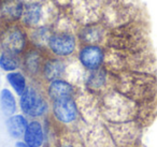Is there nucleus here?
Masks as SVG:
<instances>
[{"instance_id":"obj_17","label":"nucleus","mask_w":157,"mask_h":147,"mask_svg":"<svg viewBox=\"0 0 157 147\" xmlns=\"http://www.w3.org/2000/svg\"><path fill=\"white\" fill-rule=\"evenodd\" d=\"M105 73L102 70H98L95 73L92 74V76L88 80V85L93 89H99L105 84Z\"/></svg>"},{"instance_id":"obj_6","label":"nucleus","mask_w":157,"mask_h":147,"mask_svg":"<svg viewBox=\"0 0 157 147\" xmlns=\"http://www.w3.org/2000/svg\"><path fill=\"white\" fill-rule=\"evenodd\" d=\"M24 7L21 0H3L0 6V14L7 21H17L22 17Z\"/></svg>"},{"instance_id":"obj_8","label":"nucleus","mask_w":157,"mask_h":147,"mask_svg":"<svg viewBox=\"0 0 157 147\" xmlns=\"http://www.w3.org/2000/svg\"><path fill=\"white\" fill-rule=\"evenodd\" d=\"M25 143L31 147H40L43 143V129L39 121H31L24 135Z\"/></svg>"},{"instance_id":"obj_11","label":"nucleus","mask_w":157,"mask_h":147,"mask_svg":"<svg viewBox=\"0 0 157 147\" xmlns=\"http://www.w3.org/2000/svg\"><path fill=\"white\" fill-rule=\"evenodd\" d=\"M42 16V8L39 3H30L24 8L23 22L27 26H35L40 22Z\"/></svg>"},{"instance_id":"obj_2","label":"nucleus","mask_w":157,"mask_h":147,"mask_svg":"<svg viewBox=\"0 0 157 147\" xmlns=\"http://www.w3.org/2000/svg\"><path fill=\"white\" fill-rule=\"evenodd\" d=\"M0 44L5 53L12 55L20 54L26 45V35L20 27H9L0 38Z\"/></svg>"},{"instance_id":"obj_16","label":"nucleus","mask_w":157,"mask_h":147,"mask_svg":"<svg viewBox=\"0 0 157 147\" xmlns=\"http://www.w3.org/2000/svg\"><path fill=\"white\" fill-rule=\"evenodd\" d=\"M101 37H102V31L97 26L87 27L82 32V39H83V41L90 42V43H93V42L95 43V42L100 41Z\"/></svg>"},{"instance_id":"obj_9","label":"nucleus","mask_w":157,"mask_h":147,"mask_svg":"<svg viewBox=\"0 0 157 147\" xmlns=\"http://www.w3.org/2000/svg\"><path fill=\"white\" fill-rule=\"evenodd\" d=\"M8 131L11 134V136L15 138H18L21 136H24L26 133L28 123L24 116L22 115H14L9 118L7 123Z\"/></svg>"},{"instance_id":"obj_3","label":"nucleus","mask_w":157,"mask_h":147,"mask_svg":"<svg viewBox=\"0 0 157 147\" xmlns=\"http://www.w3.org/2000/svg\"><path fill=\"white\" fill-rule=\"evenodd\" d=\"M48 46L57 56H69L75 50V39L67 32L55 33L48 39Z\"/></svg>"},{"instance_id":"obj_13","label":"nucleus","mask_w":157,"mask_h":147,"mask_svg":"<svg viewBox=\"0 0 157 147\" xmlns=\"http://www.w3.org/2000/svg\"><path fill=\"white\" fill-rule=\"evenodd\" d=\"M7 80L10 83L13 89L16 91V93L22 96L26 91V80L25 76L20 72H11L7 75Z\"/></svg>"},{"instance_id":"obj_12","label":"nucleus","mask_w":157,"mask_h":147,"mask_svg":"<svg viewBox=\"0 0 157 147\" xmlns=\"http://www.w3.org/2000/svg\"><path fill=\"white\" fill-rule=\"evenodd\" d=\"M0 104L3 113L7 116H11L16 111V101L13 93L9 89L5 88L0 92Z\"/></svg>"},{"instance_id":"obj_7","label":"nucleus","mask_w":157,"mask_h":147,"mask_svg":"<svg viewBox=\"0 0 157 147\" xmlns=\"http://www.w3.org/2000/svg\"><path fill=\"white\" fill-rule=\"evenodd\" d=\"M48 96L53 100V102L58 101V100L71 98L73 88L68 82L63 80H56L51 82L48 86Z\"/></svg>"},{"instance_id":"obj_1","label":"nucleus","mask_w":157,"mask_h":147,"mask_svg":"<svg viewBox=\"0 0 157 147\" xmlns=\"http://www.w3.org/2000/svg\"><path fill=\"white\" fill-rule=\"evenodd\" d=\"M21 108L29 116H41L48 110V103L33 87H28L21 96Z\"/></svg>"},{"instance_id":"obj_10","label":"nucleus","mask_w":157,"mask_h":147,"mask_svg":"<svg viewBox=\"0 0 157 147\" xmlns=\"http://www.w3.org/2000/svg\"><path fill=\"white\" fill-rule=\"evenodd\" d=\"M65 63L58 59H51L44 65L43 74L46 80L48 81H56L60 80L61 75L65 73Z\"/></svg>"},{"instance_id":"obj_15","label":"nucleus","mask_w":157,"mask_h":147,"mask_svg":"<svg viewBox=\"0 0 157 147\" xmlns=\"http://www.w3.org/2000/svg\"><path fill=\"white\" fill-rule=\"evenodd\" d=\"M0 68L5 71H14L18 68V61L15 55L3 53L0 56Z\"/></svg>"},{"instance_id":"obj_14","label":"nucleus","mask_w":157,"mask_h":147,"mask_svg":"<svg viewBox=\"0 0 157 147\" xmlns=\"http://www.w3.org/2000/svg\"><path fill=\"white\" fill-rule=\"evenodd\" d=\"M25 67L29 73H37L41 68V57L37 52H31L25 58Z\"/></svg>"},{"instance_id":"obj_5","label":"nucleus","mask_w":157,"mask_h":147,"mask_svg":"<svg viewBox=\"0 0 157 147\" xmlns=\"http://www.w3.org/2000/svg\"><path fill=\"white\" fill-rule=\"evenodd\" d=\"M54 115L59 121L65 123H69L73 121L78 116V110H76L75 102L71 98L58 100L54 102L53 106Z\"/></svg>"},{"instance_id":"obj_19","label":"nucleus","mask_w":157,"mask_h":147,"mask_svg":"<svg viewBox=\"0 0 157 147\" xmlns=\"http://www.w3.org/2000/svg\"><path fill=\"white\" fill-rule=\"evenodd\" d=\"M61 147H73V146H71V145H63V146H61Z\"/></svg>"},{"instance_id":"obj_18","label":"nucleus","mask_w":157,"mask_h":147,"mask_svg":"<svg viewBox=\"0 0 157 147\" xmlns=\"http://www.w3.org/2000/svg\"><path fill=\"white\" fill-rule=\"evenodd\" d=\"M15 147H31V146H29L28 144H26V143H24V142H17Z\"/></svg>"},{"instance_id":"obj_4","label":"nucleus","mask_w":157,"mask_h":147,"mask_svg":"<svg viewBox=\"0 0 157 147\" xmlns=\"http://www.w3.org/2000/svg\"><path fill=\"white\" fill-rule=\"evenodd\" d=\"M78 58L86 69L96 71L100 68L101 63L103 62L105 55L99 46L87 45L84 46L81 50V52L78 54Z\"/></svg>"}]
</instances>
